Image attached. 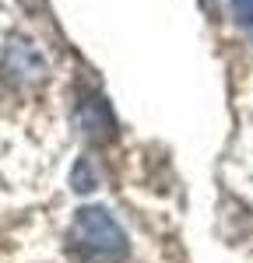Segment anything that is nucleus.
Returning <instances> with one entry per match:
<instances>
[{"label":"nucleus","mask_w":253,"mask_h":263,"mask_svg":"<svg viewBox=\"0 0 253 263\" xmlns=\"http://www.w3.org/2000/svg\"><path fill=\"white\" fill-rule=\"evenodd\" d=\"M74 123L88 141H109L113 137V112L99 95H81L74 109Z\"/></svg>","instance_id":"obj_3"},{"label":"nucleus","mask_w":253,"mask_h":263,"mask_svg":"<svg viewBox=\"0 0 253 263\" xmlns=\"http://www.w3.org/2000/svg\"><path fill=\"white\" fill-rule=\"evenodd\" d=\"M0 70H4L7 81L21 84V88H32V84H39L42 78H46V63H42L39 49L28 39H11L7 42V49H4V57H0Z\"/></svg>","instance_id":"obj_2"},{"label":"nucleus","mask_w":253,"mask_h":263,"mask_svg":"<svg viewBox=\"0 0 253 263\" xmlns=\"http://www.w3.org/2000/svg\"><path fill=\"white\" fill-rule=\"evenodd\" d=\"M74 182H78L74 190H84V193H88V190H95V176H92L88 162H81L78 168H74Z\"/></svg>","instance_id":"obj_4"},{"label":"nucleus","mask_w":253,"mask_h":263,"mask_svg":"<svg viewBox=\"0 0 253 263\" xmlns=\"http://www.w3.org/2000/svg\"><path fill=\"white\" fill-rule=\"evenodd\" d=\"M70 242L84 263H116L127 256V232L102 207H81L70 224Z\"/></svg>","instance_id":"obj_1"},{"label":"nucleus","mask_w":253,"mask_h":263,"mask_svg":"<svg viewBox=\"0 0 253 263\" xmlns=\"http://www.w3.org/2000/svg\"><path fill=\"white\" fill-rule=\"evenodd\" d=\"M232 11L243 25H253V0H232Z\"/></svg>","instance_id":"obj_5"}]
</instances>
